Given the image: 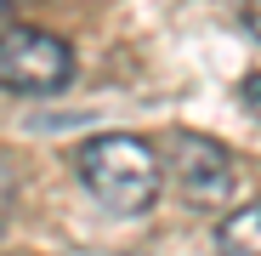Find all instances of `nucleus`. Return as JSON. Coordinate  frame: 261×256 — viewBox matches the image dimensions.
<instances>
[{"label": "nucleus", "instance_id": "f257e3e1", "mask_svg": "<svg viewBox=\"0 0 261 256\" xmlns=\"http://www.w3.org/2000/svg\"><path fill=\"white\" fill-rule=\"evenodd\" d=\"M74 177H80V188L97 205H108L114 217H142V211H153V199L165 188L159 148L148 137H130V131L85 137L74 148Z\"/></svg>", "mask_w": 261, "mask_h": 256}, {"label": "nucleus", "instance_id": "f03ea898", "mask_svg": "<svg viewBox=\"0 0 261 256\" xmlns=\"http://www.w3.org/2000/svg\"><path fill=\"white\" fill-rule=\"evenodd\" d=\"M74 80V46L51 29H0V85L17 97H57Z\"/></svg>", "mask_w": 261, "mask_h": 256}, {"label": "nucleus", "instance_id": "7ed1b4c3", "mask_svg": "<svg viewBox=\"0 0 261 256\" xmlns=\"http://www.w3.org/2000/svg\"><path fill=\"white\" fill-rule=\"evenodd\" d=\"M165 159H170V182H176V194L193 211H227L239 171H233V154L216 143V137L170 131L165 137Z\"/></svg>", "mask_w": 261, "mask_h": 256}, {"label": "nucleus", "instance_id": "20e7f679", "mask_svg": "<svg viewBox=\"0 0 261 256\" xmlns=\"http://www.w3.org/2000/svg\"><path fill=\"white\" fill-rule=\"evenodd\" d=\"M216 256H261V199L227 211L216 222Z\"/></svg>", "mask_w": 261, "mask_h": 256}, {"label": "nucleus", "instance_id": "39448f33", "mask_svg": "<svg viewBox=\"0 0 261 256\" xmlns=\"http://www.w3.org/2000/svg\"><path fill=\"white\" fill-rule=\"evenodd\" d=\"M239 97H244V108H250V114L261 120V68H255V74H250V80L239 85Z\"/></svg>", "mask_w": 261, "mask_h": 256}, {"label": "nucleus", "instance_id": "423d86ee", "mask_svg": "<svg viewBox=\"0 0 261 256\" xmlns=\"http://www.w3.org/2000/svg\"><path fill=\"white\" fill-rule=\"evenodd\" d=\"M239 17H244V29L261 40V0H244V6H239Z\"/></svg>", "mask_w": 261, "mask_h": 256}]
</instances>
